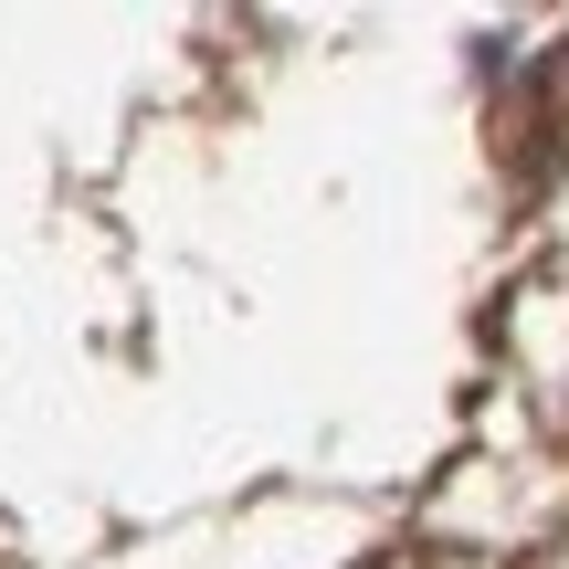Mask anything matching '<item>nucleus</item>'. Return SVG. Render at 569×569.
Wrapping results in <instances>:
<instances>
[{"label":"nucleus","instance_id":"obj_1","mask_svg":"<svg viewBox=\"0 0 569 569\" xmlns=\"http://www.w3.org/2000/svg\"><path fill=\"white\" fill-rule=\"evenodd\" d=\"M517 138H528V148H517V180H549V159H559V148H569V53H549V63H538V96H528V117H517Z\"/></svg>","mask_w":569,"mask_h":569}]
</instances>
